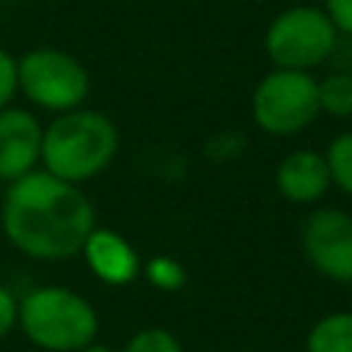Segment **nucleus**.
Segmentation results:
<instances>
[{"mask_svg":"<svg viewBox=\"0 0 352 352\" xmlns=\"http://www.w3.org/2000/svg\"><path fill=\"white\" fill-rule=\"evenodd\" d=\"M16 322L28 341L47 352H80L99 330L94 305L63 286H38L28 292L19 300Z\"/></svg>","mask_w":352,"mask_h":352,"instance_id":"nucleus-3","label":"nucleus"},{"mask_svg":"<svg viewBox=\"0 0 352 352\" xmlns=\"http://www.w3.org/2000/svg\"><path fill=\"white\" fill-rule=\"evenodd\" d=\"M302 248L311 267L336 280L352 283V214L344 209H316L302 226Z\"/></svg>","mask_w":352,"mask_h":352,"instance_id":"nucleus-7","label":"nucleus"},{"mask_svg":"<svg viewBox=\"0 0 352 352\" xmlns=\"http://www.w3.org/2000/svg\"><path fill=\"white\" fill-rule=\"evenodd\" d=\"M44 126L30 110L6 107L0 110V182H16L36 170L41 160Z\"/></svg>","mask_w":352,"mask_h":352,"instance_id":"nucleus-8","label":"nucleus"},{"mask_svg":"<svg viewBox=\"0 0 352 352\" xmlns=\"http://www.w3.org/2000/svg\"><path fill=\"white\" fill-rule=\"evenodd\" d=\"M16 308H19V300L11 294L8 286L0 283V338H6L16 324Z\"/></svg>","mask_w":352,"mask_h":352,"instance_id":"nucleus-18","label":"nucleus"},{"mask_svg":"<svg viewBox=\"0 0 352 352\" xmlns=\"http://www.w3.org/2000/svg\"><path fill=\"white\" fill-rule=\"evenodd\" d=\"M143 275H146V280L154 289H162V292H179L187 283L184 267L176 258H170V256H154V258H148V264L143 267Z\"/></svg>","mask_w":352,"mask_h":352,"instance_id":"nucleus-14","label":"nucleus"},{"mask_svg":"<svg viewBox=\"0 0 352 352\" xmlns=\"http://www.w3.org/2000/svg\"><path fill=\"white\" fill-rule=\"evenodd\" d=\"M319 113L333 118L352 116V72H330L319 80Z\"/></svg>","mask_w":352,"mask_h":352,"instance_id":"nucleus-12","label":"nucleus"},{"mask_svg":"<svg viewBox=\"0 0 352 352\" xmlns=\"http://www.w3.org/2000/svg\"><path fill=\"white\" fill-rule=\"evenodd\" d=\"M16 94V58L0 47V110L11 104Z\"/></svg>","mask_w":352,"mask_h":352,"instance_id":"nucleus-16","label":"nucleus"},{"mask_svg":"<svg viewBox=\"0 0 352 352\" xmlns=\"http://www.w3.org/2000/svg\"><path fill=\"white\" fill-rule=\"evenodd\" d=\"M305 352H352V311L322 316L305 338Z\"/></svg>","mask_w":352,"mask_h":352,"instance_id":"nucleus-11","label":"nucleus"},{"mask_svg":"<svg viewBox=\"0 0 352 352\" xmlns=\"http://www.w3.org/2000/svg\"><path fill=\"white\" fill-rule=\"evenodd\" d=\"M324 162L330 170V182L341 192L352 195V129L341 132L338 138L330 140V146L324 151Z\"/></svg>","mask_w":352,"mask_h":352,"instance_id":"nucleus-13","label":"nucleus"},{"mask_svg":"<svg viewBox=\"0 0 352 352\" xmlns=\"http://www.w3.org/2000/svg\"><path fill=\"white\" fill-rule=\"evenodd\" d=\"M275 184L280 195L292 204H314L319 201L330 182V170L324 162V154L314 148H297L286 154L275 170Z\"/></svg>","mask_w":352,"mask_h":352,"instance_id":"nucleus-10","label":"nucleus"},{"mask_svg":"<svg viewBox=\"0 0 352 352\" xmlns=\"http://www.w3.org/2000/svg\"><path fill=\"white\" fill-rule=\"evenodd\" d=\"M338 30L322 6L297 3L278 11L264 30V52L275 69L311 72L338 47Z\"/></svg>","mask_w":352,"mask_h":352,"instance_id":"nucleus-4","label":"nucleus"},{"mask_svg":"<svg viewBox=\"0 0 352 352\" xmlns=\"http://www.w3.org/2000/svg\"><path fill=\"white\" fill-rule=\"evenodd\" d=\"M0 223L6 239L38 261L72 258L96 228V212L85 192L47 170H30L3 195Z\"/></svg>","mask_w":352,"mask_h":352,"instance_id":"nucleus-1","label":"nucleus"},{"mask_svg":"<svg viewBox=\"0 0 352 352\" xmlns=\"http://www.w3.org/2000/svg\"><path fill=\"white\" fill-rule=\"evenodd\" d=\"M250 113L267 135H297L319 116V80L311 72L272 69L253 88Z\"/></svg>","mask_w":352,"mask_h":352,"instance_id":"nucleus-6","label":"nucleus"},{"mask_svg":"<svg viewBox=\"0 0 352 352\" xmlns=\"http://www.w3.org/2000/svg\"><path fill=\"white\" fill-rule=\"evenodd\" d=\"M80 253L85 256L88 270L110 286H126L140 275V258L135 248L110 228H94Z\"/></svg>","mask_w":352,"mask_h":352,"instance_id":"nucleus-9","label":"nucleus"},{"mask_svg":"<svg viewBox=\"0 0 352 352\" xmlns=\"http://www.w3.org/2000/svg\"><path fill=\"white\" fill-rule=\"evenodd\" d=\"M80 352H116L113 346H107V344H96V341H91L88 346H82Z\"/></svg>","mask_w":352,"mask_h":352,"instance_id":"nucleus-19","label":"nucleus"},{"mask_svg":"<svg viewBox=\"0 0 352 352\" xmlns=\"http://www.w3.org/2000/svg\"><path fill=\"white\" fill-rule=\"evenodd\" d=\"M121 352H184L179 338L162 327H146L135 333Z\"/></svg>","mask_w":352,"mask_h":352,"instance_id":"nucleus-15","label":"nucleus"},{"mask_svg":"<svg viewBox=\"0 0 352 352\" xmlns=\"http://www.w3.org/2000/svg\"><path fill=\"white\" fill-rule=\"evenodd\" d=\"M118 151V129L116 124L99 110H69L58 113L41 138V162L44 170L82 184L99 176Z\"/></svg>","mask_w":352,"mask_h":352,"instance_id":"nucleus-2","label":"nucleus"},{"mask_svg":"<svg viewBox=\"0 0 352 352\" xmlns=\"http://www.w3.org/2000/svg\"><path fill=\"white\" fill-rule=\"evenodd\" d=\"M322 8L330 16L338 36L352 38V0H322Z\"/></svg>","mask_w":352,"mask_h":352,"instance_id":"nucleus-17","label":"nucleus"},{"mask_svg":"<svg viewBox=\"0 0 352 352\" xmlns=\"http://www.w3.org/2000/svg\"><path fill=\"white\" fill-rule=\"evenodd\" d=\"M91 88L85 66L66 50L36 47L16 58V91L41 110L69 113L82 107Z\"/></svg>","mask_w":352,"mask_h":352,"instance_id":"nucleus-5","label":"nucleus"}]
</instances>
